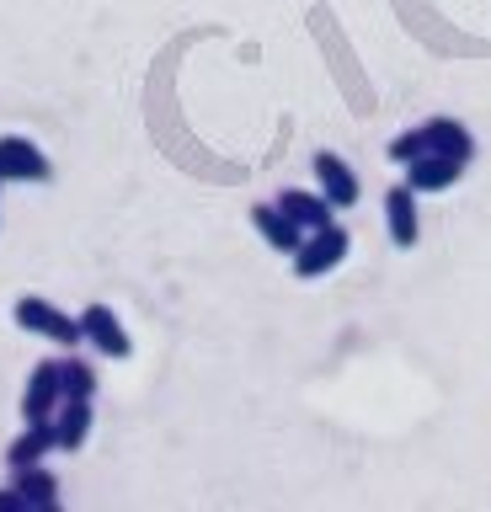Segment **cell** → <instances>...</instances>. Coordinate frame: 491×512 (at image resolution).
Instances as JSON below:
<instances>
[{"label":"cell","mask_w":491,"mask_h":512,"mask_svg":"<svg viewBox=\"0 0 491 512\" xmlns=\"http://www.w3.org/2000/svg\"><path fill=\"white\" fill-rule=\"evenodd\" d=\"M353 251V240H347L342 224H326V230H310L305 246L294 251V278H326L331 267H342V256Z\"/></svg>","instance_id":"obj_2"},{"label":"cell","mask_w":491,"mask_h":512,"mask_svg":"<svg viewBox=\"0 0 491 512\" xmlns=\"http://www.w3.org/2000/svg\"><path fill=\"white\" fill-rule=\"evenodd\" d=\"M315 182H321V192H326V198L337 203V208H353V203L363 198L353 166H347L337 150H315Z\"/></svg>","instance_id":"obj_8"},{"label":"cell","mask_w":491,"mask_h":512,"mask_svg":"<svg viewBox=\"0 0 491 512\" xmlns=\"http://www.w3.org/2000/svg\"><path fill=\"white\" fill-rule=\"evenodd\" d=\"M278 208H283V214H289L305 235H310V230H326V224H337V219H331V214H337V203H331L326 192L283 187V192H278Z\"/></svg>","instance_id":"obj_9"},{"label":"cell","mask_w":491,"mask_h":512,"mask_svg":"<svg viewBox=\"0 0 491 512\" xmlns=\"http://www.w3.org/2000/svg\"><path fill=\"white\" fill-rule=\"evenodd\" d=\"M427 155V128H406V134L390 139V160L395 166H411V160Z\"/></svg>","instance_id":"obj_16"},{"label":"cell","mask_w":491,"mask_h":512,"mask_svg":"<svg viewBox=\"0 0 491 512\" xmlns=\"http://www.w3.org/2000/svg\"><path fill=\"white\" fill-rule=\"evenodd\" d=\"M54 427H59V448H65V454L86 448V438H91V400H65L59 416H54Z\"/></svg>","instance_id":"obj_14"},{"label":"cell","mask_w":491,"mask_h":512,"mask_svg":"<svg viewBox=\"0 0 491 512\" xmlns=\"http://www.w3.org/2000/svg\"><path fill=\"white\" fill-rule=\"evenodd\" d=\"M0 182H6V176H0Z\"/></svg>","instance_id":"obj_17"},{"label":"cell","mask_w":491,"mask_h":512,"mask_svg":"<svg viewBox=\"0 0 491 512\" xmlns=\"http://www.w3.org/2000/svg\"><path fill=\"white\" fill-rule=\"evenodd\" d=\"M385 224H390V240L401 251L417 246V235H422V224H417V187L411 182H395L385 192Z\"/></svg>","instance_id":"obj_7"},{"label":"cell","mask_w":491,"mask_h":512,"mask_svg":"<svg viewBox=\"0 0 491 512\" xmlns=\"http://www.w3.org/2000/svg\"><path fill=\"white\" fill-rule=\"evenodd\" d=\"M11 315H17L22 331L43 336V342H59V347H81V342H86V326H81V320H70L59 304L38 299V294H22L17 304H11Z\"/></svg>","instance_id":"obj_1"},{"label":"cell","mask_w":491,"mask_h":512,"mask_svg":"<svg viewBox=\"0 0 491 512\" xmlns=\"http://www.w3.org/2000/svg\"><path fill=\"white\" fill-rule=\"evenodd\" d=\"M11 486H17L22 496H27V507L33 512H54L59 507V480L49 475V470H11Z\"/></svg>","instance_id":"obj_13"},{"label":"cell","mask_w":491,"mask_h":512,"mask_svg":"<svg viewBox=\"0 0 491 512\" xmlns=\"http://www.w3.org/2000/svg\"><path fill=\"white\" fill-rule=\"evenodd\" d=\"M59 379H65V400H91L97 395V368L81 358H59Z\"/></svg>","instance_id":"obj_15"},{"label":"cell","mask_w":491,"mask_h":512,"mask_svg":"<svg viewBox=\"0 0 491 512\" xmlns=\"http://www.w3.org/2000/svg\"><path fill=\"white\" fill-rule=\"evenodd\" d=\"M59 406H65V379H59V358H43V363H33V374H27L22 416H27V422H49V416H59Z\"/></svg>","instance_id":"obj_3"},{"label":"cell","mask_w":491,"mask_h":512,"mask_svg":"<svg viewBox=\"0 0 491 512\" xmlns=\"http://www.w3.org/2000/svg\"><path fill=\"white\" fill-rule=\"evenodd\" d=\"M427 150H438V155H449V160H475V139H470V128L459 123V118H427Z\"/></svg>","instance_id":"obj_12"},{"label":"cell","mask_w":491,"mask_h":512,"mask_svg":"<svg viewBox=\"0 0 491 512\" xmlns=\"http://www.w3.org/2000/svg\"><path fill=\"white\" fill-rule=\"evenodd\" d=\"M0 176H6V182H33V187H43V182H54V166H49V155H43L33 139L6 134V139H0Z\"/></svg>","instance_id":"obj_4"},{"label":"cell","mask_w":491,"mask_h":512,"mask_svg":"<svg viewBox=\"0 0 491 512\" xmlns=\"http://www.w3.org/2000/svg\"><path fill=\"white\" fill-rule=\"evenodd\" d=\"M459 176H465V160H449L438 150H427L422 160H411V166H406V182L417 192H449Z\"/></svg>","instance_id":"obj_11"},{"label":"cell","mask_w":491,"mask_h":512,"mask_svg":"<svg viewBox=\"0 0 491 512\" xmlns=\"http://www.w3.org/2000/svg\"><path fill=\"white\" fill-rule=\"evenodd\" d=\"M251 230H257L278 256H294L299 246H305V230H299V224L283 214L278 203H251Z\"/></svg>","instance_id":"obj_6"},{"label":"cell","mask_w":491,"mask_h":512,"mask_svg":"<svg viewBox=\"0 0 491 512\" xmlns=\"http://www.w3.org/2000/svg\"><path fill=\"white\" fill-rule=\"evenodd\" d=\"M81 326H86V342L97 347V352H107V358H129V352H134L129 331H123V320L107 310V304H86Z\"/></svg>","instance_id":"obj_10"},{"label":"cell","mask_w":491,"mask_h":512,"mask_svg":"<svg viewBox=\"0 0 491 512\" xmlns=\"http://www.w3.org/2000/svg\"><path fill=\"white\" fill-rule=\"evenodd\" d=\"M54 448H59L54 416L49 422H27L17 438L6 443V470H33V464H43V454H54Z\"/></svg>","instance_id":"obj_5"}]
</instances>
